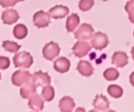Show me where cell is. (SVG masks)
I'll use <instances>...</instances> for the list:
<instances>
[{"mask_svg":"<svg viewBox=\"0 0 134 112\" xmlns=\"http://www.w3.org/2000/svg\"><path fill=\"white\" fill-rule=\"evenodd\" d=\"M91 43L92 47L96 50H102L107 46L108 44V37L105 33L98 32L92 37Z\"/></svg>","mask_w":134,"mask_h":112,"instance_id":"5b68a950","label":"cell"},{"mask_svg":"<svg viewBox=\"0 0 134 112\" xmlns=\"http://www.w3.org/2000/svg\"><path fill=\"white\" fill-rule=\"evenodd\" d=\"M104 76L106 80L108 81H113L118 79L119 76V73L117 70L114 68H109L104 72Z\"/></svg>","mask_w":134,"mask_h":112,"instance_id":"7402d4cb","label":"cell"},{"mask_svg":"<svg viewBox=\"0 0 134 112\" xmlns=\"http://www.w3.org/2000/svg\"><path fill=\"white\" fill-rule=\"evenodd\" d=\"M75 106L73 99L70 96H64L60 101L59 107L61 112H72Z\"/></svg>","mask_w":134,"mask_h":112,"instance_id":"5bb4252c","label":"cell"},{"mask_svg":"<svg viewBox=\"0 0 134 112\" xmlns=\"http://www.w3.org/2000/svg\"><path fill=\"white\" fill-rule=\"evenodd\" d=\"M31 75L27 71L18 70L14 72L12 77L13 84L17 86H20L27 84L30 80Z\"/></svg>","mask_w":134,"mask_h":112,"instance_id":"8992f818","label":"cell"},{"mask_svg":"<svg viewBox=\"0 0 134 112\" xmlns=\"http://www.w3.org/2000/svg\"><path fill=\"white\" fill-rule=\"evenodd\" d=\"M70 66V61L65 57H60L54 62L55 70L61 73H64L68 71Z\"/></svg>","mask_w":134,"mask_h":112,"instance_id":"8fae6325","label":"cell"},{"mask_svg":"<svg viewBox=\"0 0 134 112\" xmlns=\"http://www.w3.org/2000/svg\"><path fill=\"white\" fill-rule=\"evenodd\" d=\"M41 94L44 100L46 101L49 102L54 98V89L51 86H44L42 89Z\"/></svg>","mask_w":134,"mask_h":112,"instance_id":"ffe728a7","label":"cell"},{"mask_svg":"<svg viewBox=\"0 0 134 112\" xmlns=\"http://www.w3.org/2000/svg\"><path fill=\"white\" fill-rule=\"evenodd\" d=\"M107 92L111 96L114 98H119L123 94L122 88L116 85H110L107 88Z\"/></svg>","mask_w":134,"mask_h":112,"instance_id":"44dd1931","label":"cell"},{"mask_svg":"<svg viewBox=\"0 0 134 112\" xmlns=\"http://www.w3.org/2000/svg\"><path fill=\"white\" fill-rule=\"evenodd\" d=\"M133 36H134V32H133Z\"/></svg>","mask_w":134,"mask_h":112,"instance_id":"d6a6232c","label":"cell"},{"mask_svg":"<svg viewBox=\"0 0 134 112\" xmlns=\"http://www.w3.org/2000/svg\"><path fill=\"white\" fill-rule=\"evenodd\" d=\"M60 48L57 43L51 42L44 47L42 53L43 57L48 60H53L56 57L59 55Z\"/></svg>","mask_w":134,"mask_h":112,"instance_id":"7a4b0ae2","label":"cell"},{"mask_svg":"<svg viewBox=\"0 0 134 112\" xmlns=\"http://www.w3.org/2000/svg\"><path fill=\"white\" fill-rule=\"evenodd\" d=\"M77 69L82 75L87 77L91 76L94 71L91 64L85 60H81L78 64Z\"/></svg>","mask_w":134,"mask_h":112,"instance_id":"9a60e30c","label":"cell"},{"mask_svg":"<svg viewBox=\"0 0 134 112\" xmlns=\"http://www.w3.org/2000/svg\"><path fill=\"white\" fill-rule=\"evenodd\" d=\"M128 57L124 52H116L112 57V64L118 68H122L128 64Z\"/></svg>","mask_w":134,"mask_h":112,"instance_id":"4fadbf2b","label":"cell"},{"mask_svg":"<svg viewBox=\"0 0 134 112\" xmlns=\"http://www.w3.org/2000/svg\"><path fill=\"white\" fill-rule=\"evenodd\" d=\"M75 112H86L85 109L82 107H79L77 108Z\"/></svg>","mask_w":134,"mask_h":112,"instance_id":"f1b7e54d","label":"cell"},{"mask_svg":"<svg viewBox=\"0 0 134 112\" xmlns=\"http://www.w3.org/2000/svg\"><path fill=\"white\" fill-rule=\"evenodd\" d=\"M16 68H23L28 69L33 64V60L32 55L28 52L23 51L15 55L13 58Z\"/></svg>","mask_w":134,"mask_h":112,"instance_id":"6da1fadb","label":"cell"},{"mask_svg":"<svg viewBox=\"0 0 134 112\" xmlns=\"http://www.w3.org/2000/svg\"><path fill=\"white\" fill-rule=\"evenodd\" d=\"M93 32L94 30L91 25L83 23L75 32V37L79 40H88L91 38Z\"/></svg>","mask_w":134,"mask_h":112,"instance_id":"277c9868","label":"cell"},{"mask_svg":"<svg viewBox=\"0 0 134 112\" xmlns=\"http://www.w3.org/2000/svg\"><path fill=\"white\" fill-rule=\"evenodd\" d=\"M32 82L37 86H46L51 82L50 76L47 73H43L41 71L36 72L31 74Z\"/></svg>","mask_w":134,"mask_h":112,"instance_id":"52a82bcc","label":"cell"},{"mask_svg":"<svg viewBox=\"0 0 134 112\" xmlns=\"http://www.w3.org/2000/svg\"><path fill=\"white\" fill-rule=\"evenodd\" d=\"M23 1L24 0H1V5L3 8L13 7L17 2Z\"/></svg>","mask_w":134,"mask_h":112,"instance_id":"484cf974","label":"cell"},{"mask_svg":"<svg viewBox=\"0 0 134 112\" xmlns=\"http://www.w3.org/2000/svg\"><path fill=\"white\" fill-rule=\"evenodd\" d=\"M80 17L77 14H72L67 18L66 28L68 32H72L80 24Z\"/></svg>","mask_w":134,"mask_h":112,"instance_id":"ac0fdd59","label":"cell"},{"mask_svg":"<svg viewBox=\"0 0 134 112\" xmlns=\"http://www.w3.org/2000/svg\"><path fill=\"white\" fill-rule=\"evenodd\" d=\"M91 49V47L87 42H77L72 48L73 53L77 57H84Z\"/></svg>","mask_w":134,"mask_h":112,"instance_id":"ba28073f","label":"cell"},{"mask_svg":"<svg viewBox=\"0 0 134 112\" xmlns=\"http://www.w3.org/2000/svg\"><path fill=\"white\" fill-rule=\"evenodd\" d=\"M93 4V0H81L79 3V8L83 12H86L90 10Z\"/></svg>","mask_w":134,"mask_h":112,"instance_id":"d4e9b609","label":"cell"},{"mask_svg":"<svg viewBox=\"0 0 134 112\" xmlns=\"http://www.w3.org/2000/svg\"><path fill=\"white\" fill-rule=\"evenodd\" d=\"M131 53H132V58L134 60V47L132 48V50H131Z\"/></svg>","mask_w":134,"mask_h":112,"instance_id":"f546056e","label":"cell"},{"mask_svg":"<svg viewBox=\"0 0 134 112\" xmlns=\"http://www.w3.org/2000/svg\"><path fill=\"white\" fill-rule=\"evenodd\" d=\"M88 112H98V111H97L96 110H90V111H88Z\"/></svg>","mask_w":134,"mask_h":112,"instance_id":"1f68e13d","label":"cell"},{"mask_svg":"<svg viewBox=\"0 0 134 112\" xmlns=\"http://www.w3.org/2000/svg\"><path fill=\"white\" fill-rule=\"evenodd\" d=\"M19 16L17 12L13 9H7L3 12L2 15V19L4 24L11 25L18 21Z\"/></svg>","mask_w":134,"mask_h":112,"instance_id":"9c48e42d","label":"cell"},{"mask_svg":"<svg viewBox=\"0 0 134 112\" xmlns=\"http://www.w3.org/2000/svg\"><path fill=\"white\" fill-rule=\"evenodd\" d=\"M125 9L128 13L129 19L134 24V0H131L130 1L127 2Z\"/></svg>","mask_w":134,"mask_h":112,"instance_id":"cb8c5ba5","label":"cell"},{"mask_svg":"<svg viewBox=\"0 0 134 112\" xmlns=\"http://www.w3.org/2000/svg\"><path fill=\"white\" fill-rule=\"evenodd\" d=\"M69 13L68 8L65 6H56L49 10V13L54 19L63 18L65 17Z\"/></svg>","mask_w":134,"mask_h":112,"instance_id":"30bf717a","label":"cell"},{"mask_svg":"<svg viewBox=\"0 0 134 112\" xmlns=\"http://www.w3.org/2000/svg\"><path fill=\"white\" fill-rule=\"evenodd\" d=\"M13 32L16 38L22 39L26 36L27 34V29L24 25L19 24L15 27Z\"/></svg>","mask_w":134,"mask_h":112,"instance_id":"d6986e66","label":"cell"},{"mask_svg":"<svg viewBox=\"0 0 134 112\" xmlns=\"http://www.w3.org/2000/svg\"><path fill=\"white\" fill-rule=\"evenodd\" d=\"M51 15L41 10L37 12L33 17V21L35 25L39 28L47 27L51 23Z\"/></svg>","mask_w":134,"mask_h":112,"instance_id":"3957f363","label":"cell"},{"mask_svg":"<svg viewBox=\"0 0 134 112\" xmlns=\"http://www.w3.org/2000/svg\"><path fill=\"white\" fill-rule=\"evenodd\" d=\"M130 82L132 86H134V72L130 76Z\"/></svg>","mask_w":134,"mask_h":112,"instance_id":"83f0119b","label":"cell"},{"mask_svg":"<svg viewBox=\"0 0 134 112\" xmlns=\"http://www.w3.org/2000/svg\"><path fill=\"white\" fill-rule=\"evenodd\" d=\"M109 102L107 98L103 94L97 95L94 100V107L100 110H105L109 108Z\"/></svg>","mask_w":134,"mask_h":112,"instance_id":"2e32d148","label":"cell"},{"mask_svg":"<svg viewBox=\"0 0 134 112\" xmlns=\"http://www.w3.org/2000/svg\"><path fill=\"white\" fill-rule=\"evenodd\" d=\"M10 65V60L8 57L1 56L0 57V68L1 70H5L9 68Z\"/></svg>","mask_w":134,"mask_h":112,"instance_id":"4316f807","label":"cell"},{"mask_svg":"<svg viewBox=\"0 0 134 112\" xmlns=\"http://www.w3.org/2000/svg\"><path fill=\"white\" fill-rule=\"evenodd\" d=\"M105 112H116L115 111H114V110H108V111H105Z\"/></svg>","mask_w":134,"mask_h":112,"instance_id":"4dcf8cb0","label":"cell"},{"mask_svg":"<svg viewBox=\"0 0 134 112\" xmlns=\"http://www.w3.org/2000/svg\"><path fill=\"white\" fill-rule=\"evenodd\" d=\"M37 86L32 82L27 83L20 90V94L24 99H29L35 94L36 92Z\"/></svg>","mask_w":134,"mask_h":112,"instance_id":"e0dca14e","label":"cell"},{"mask_svg":"<svg viewBox=\"0 0 134 112\" xmlns=\"http://www.w3.org/2000/svg\"><path fill=\"white\" fill-rule=\"evenodd\" d=\"M28 105L31 109L38 112L43 109L44 101L40 95L35 94L30 98Z\"/></svg>","mask_w":134,"mask_h":112,"instance_id":"7c38bea8","label":"cell"},{"mask_svg":"<svg viewBox=\"0 0 134 112\" xmlns=\"http://www.w3.org/2000/svg\"><path fill=\"white\" fill-rule=\"evenodd\" d=\"M2 46L5 50L10 52H16L21 47L20 45H19L16 43L9 40L3 42Z\"/></svg>","mask_w":134,"mask_h":112,"instance_id":"603a6c76","label":"cell"}]
</instances>
